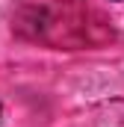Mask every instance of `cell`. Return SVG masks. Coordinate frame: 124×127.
I'll return each mask as SVG.
<instances>
[{"label":"cell","mask_w":124,"mask_h":127,"mask_svg":"<svg viewBox=\"0 0 124 127\" xmlns=\"http://www.w3.org/2000/svg\"><path fill=\"white\" fill-rule=\"evenodd\" d=\"M0 115H3V109H0Z\"/></svg>","instance_id":"cell-1"}]
</instances>
